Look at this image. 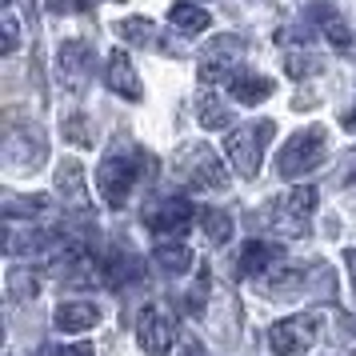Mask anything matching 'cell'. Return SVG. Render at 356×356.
Here are the masks:
<instances>
[{"label": "cell", "instance_id": "obj_17", "mask_svg": "<svg viewBox=\"0 0 356 356\" xmlns=\"http://www.w3.org/2000/svg\"><path fill=\"white\" fill-rule=\"evenodd\" d=\"M276 84L268 81V76H257V72H244V68H236L232 76H228V97L241 100V104H257V100L273 97Z\"/></svg>", "mask_w": 356, "mask_h": 356}, {"label": "cell", "instance_id": "obj_18", "mask_svg": "<svg viewBox=\"0 0 356 356\" xmlns=\"http://www.w3.org/2000/svg\"><path fill=\"white\" fill-rule=\"evenodd\" d=\"M168 24L184 36H200L212 24V17H209V8H200L193 0H177V4L168 8Z\"/></svg>", "mask_w": 356, "mask_h": 356}, {"label": "cell", "instance_id": "obj_2", "mask_svg": "<svg viewBox=\"0 0 356 356\" xmlns=\"http://www.w3.org/2000/svg\"><path fill=\"white\" fill-rule=\"evenodd\" d=\"M276 124L273 120H248L241 129H232V136H225V152H228V164L241 172V177H257L260 172V161H264V148L273 140Z\"/></svg>", "mask_w": 356, "mask_h": 356}, {"label": "cell", "instance_id": "obj_26", "mask_svg": "<svg viewBox=\"0 0 356 356\" xmlns=\"http://www.w3.org/2000/svg\"><path fill=\"white\" fill-rule=\"evenodd\" d=\"M65 136L72 140V145L92 148V132H88V120H84V116H68L65 120Z\"/></svg>", "mask_w": 356, "mask_h": 356}, {"label": "cell", "instance_id": "obj_3", "mask_svg": "<svg viewBox=\"0 0 356 356\" xmlns=\"http://www.w3.org/2000/svg\"><path fill=\"white\" fill-rule=\"evenodd\" d=\"M324 148H328V132L324 129H300L296 136H289V145L280 148V156H276V172H280L284 180L308 177L312 168H321Z\"/></svg>", "mask_w": 356, "mask_h": 356}, {"label": "cell", "instance_id": "obj_20", "mask_svg": "<svg viewBox=\"0 0 356 356\" xmlns=\"http://www.w3.org/2000/svg\"><path fill=\"white\" fill-rule=\"evenodd\" d=\"M312 17H316V24L324 29V36H328L337 49H348V44H353V33H348V24L332 13V4H316V13H312Z\"/></svg>", "mask_w": 356, "mask_h": 356}, {"label": "cell", "instance_id": "obj_10", "mask_svg": "<svg viewBox=\"0 0 356 356\" xmlns=\"http://www.w3.org/2000/svg\"><path fill=\"white\" fill-rule=\"evenodd\" d=\"M56 68H60V81L72 88V92H81L84 84L92 81V68H97V56H92V44L81 40V36H72L60 44L56 52Z\"/></svg>", "mask_w": 356, "mask_h": 356}, {"label": "cell", "instance_id": "obj_28", "mask_svg": "<svg viewBox=\"0 0 356 356\" xmlns=\"http://www.w3.org/2000/svg\"><path fill=\"white\" fill-rule=\"evenodd\" d=\"M17 44H20L17 17H13V13H4V52H17Z\"/></svg>", "mask_w": 356, "mask_h": 356}, {"label": "cell", "instance_id": "obj_8", "mask_svg": "<svg viewBox=\"0 0 356 356\" xmlns=\"http://www.w3.org/2000/svg\"><path fill=\"white\" fill-rule=\"evenodd\" d=\"M193 216H200V212H196L193 200H184V196H152L145 209H140V220H145L152 232H164V236H172V232H180L184 225H193Z\"/></svg>", "mask_w": 356, "mask_h": 356}, {"label": "cell", "instance_id": "obj_4", "mask_svg": "<svg viewBox=\"0 0 356 356\" xmlns=\"http://www.w3.org/2000/svg\"><path fill=\"white\" fill-rule=\"evenodd\" d=\"M136 177H140V168H136V161H132V152L124 145H116L97 168V193L104 196L113 209H124Z\"/></svg>", "mask_w": 356, "mask_h": 356}, {"label": "cell", "instance_id": "obj_11", "mask_svg": "<svg viewBox=\"0 0 356 356\" xmlns=\"http://www.w3.org/2000/svg\"><path fill=\"white\" fill-rule=\"evenodd\" d=\"M172 340H177V324H172V316H168L164 308L148 305L145 312L136 316V344H140L148 356H164L172 348Z\"/></svg>", "mask_w": 356, "mask_h": 356}, {"label": "cell", "instance_id": "obj_25", "mask_svg": "<svg viewBox=\"0 0 356 356\" xmlns=\"http://www.w3.org/2000/svg\"><path fill=\"white\" fill-rule=\"evenodd\" d=\"M108 268V284H124V280H140V260L132 257H116L113 264H104Z\"/></svg>", "mask_w": 356, "mask_h": 356}, {"label": "cell", "instance_id": "obj_15", "mask_svg": "<svg viewBox=\"0 0 356 356\" xmlns=\"http://www.w3.org/2000/svg\"><path fill=\"white\" fill-rule=\"evenodd\" d=\"M97 321L100 308L92 300H65L56 308V328L60 332H88V328H97Z\"/></svg>", "mask_w": 356, "mask_h": 356}, {"label": "cell", "instance_id": "obj_31", "mask_svg": "<svg viewBox=\"0 0 356 356\" xmlns=\"http://www.w3.org/2000/svg\"><path fill=\"white\" fill-rule=\"evenodd\" d=\"M344 180H348V184H356V148L344 156Z\"/></svg>", "mask_w": 356, "mask_h": 356}, {"label": "cell", "instance_id": "obj_21", "mask_svg": "<svg viewBox=\"0 0 356 356\" xmlns=\"http://www.w3.org/2000/svg\"><path fill=\"white\" fill-rule=\"evenodd\" d=\"M196 120H200L204 129H225L228 120H232V113H228V104L220 97L204 92V97L196 100Z\"/></svg>", "mask_w": 356, "mask_h": 356}, {"label": "cell", "instance_id": "obj_30", "mask_svg": "<svg viewBox=\"0 0 356 356\" xmlns=\"http://www.w3.org/2000/svg\"><path fill=\"white\" fill-rule=\"evenodd\" d=\"M177 356H204V348H200V340L184 337V340H180V353Z\"/></svg>", "mask_w": 356, "mask_h": 356}, {"label": "cell", "instance_id": "obj_7", "mask_svg": "<svg viewBox=\"0 0 356 356\" xmlns=\"http://www.w3.org/2000/svg\"><path fill=\"white\" fill-rule=\"evenodd\" d=\"M312 209H316V193L312 188H292L289 196H276L268 209V225L280 236H305L312 225Z\"/></svg>", "mask_w": 356, "mask_h": 356}, {"label": "cell", "instance_id": "obj_16", "mask_svg": "<svg viewBox=\"0 0 356 356\" xmlns=\"http://www.w3.org/2000/svg\"><path fill=\"white\" fill-rule=\"evenodd\" d=\"M56 188H60V196H65L68 209L84 212L88 209V188H84V168L76 161H65L60 168H56Z\"/></svg>", "mask_w": 356, "mask_h": 356}, {"label": "cell", "instance_id": "obj_27", "mask_svg": "<svg viewBox=\"0 0 356 356\" xmlns=\"http://www.w3.org/2000/svg\"><path fill=\"white\" fill-rule=\"evenodd\" d=\"M289 72H292V76H308V72H321V60H316V56H296V52H292V56H289Z\"/></svg>", "mask_w": 356, "mask_h": 356}, {"label": "cell", "instance_id": "obj_5", "mask_svg": "<svg viewBox=\"0 0 356 356\" xmlns=\"http://www.w3.org/2000/svg\"><path fill=\"white\" fill-rule=\"evenodd\" d=\"M321 337V312H296L268 328V344L276 356H305Z\"/></svg>", "mask_w": 356, "mask_h": 356}, {"label": "cell", "instance_id": "obj_19", "mask_svg": "<svg viewBox=\"0 0 356 356\" xmlns=\"http://www.w3.org/2000/svg\"><path fill=\"white\" fill-rule=\"evenodd\" d=\"M152 260L161 264L164 273H172V276L188 273V268L196 264L193 248H188V244H180V241H156V248H152Z\"/></svg>", "mask_w": 356, "mask_h": 356}, {"label": "cell", "instance_id": "obj_13", "mask_svg": "<svg viewBox=\"0 0 356 356\" xmlns=\"http://www.w3.org/2000/svg\"><path fill=\"white\" fill-rule=\"evenodd\" d=\"M104 81H108V88H113L116 97L124 100H140L145 97V88H140V76H136V68H132L129 52L116 49L113 56H108V72H104Z\"/></svg>", "mask_w": 356, "mask_h": 356}, {"label": "cell", "instance_id": "obj_29", "mask_svg": "<svg viewBox=\"0 0 356 356\" xmlns=\"http://www.w3.org/2000/svg\"><path fill=\"white\" fill-rule=\"evenodd\" d=\"M40 356H97L88 344H68V348H40Z\"/></svg>", "mask_w": 356, "mask_h": 356}, {"label": "cell", "instance_id": "obj_12", "mask_svg": "<svg viewBox=\"0 0 356 356\" xmlns=\"http://www.w3.org/2000/svg\"><path fill=\"white\" fill-rule=\"evenodd\" d=\"M44 156H49V148H44V136L36 129H13L4 136V164H8V168L29 172V168H36Z\"/></svg>", "mask_w": 356, "mask_h": 356}, {"label": "cell", "instance_id": "obj_1", "mask_svg": "<svg viewBox=\"0 0 356 356\" xmlns=\"http://www.w3.org/2000/svg\"><path fill=\"white\" fill-rule=\"evenodd\" d=\"M172 168L193 193H220V188H228L225 164H220V156L209 145H180L177 156H172Z\"/></svg>", "mask_w": 356, "mask_h": 356}, {"label": "cell", "instance_id": "obj_9", "mask_svg": "<svg viewBox=\"0 0 356 356\" xmlns=\"http://www.w3.org/2000/svg\"><path fill=\"white\" fill-rule=\"evenodd\" d=\"M244 60V44L236 40V36H216L209 49L200 52V60H196V76L204 84L212 81H225V76H232L236 68H241Z\"/></svg>", "mask_w": 356, "mask_h": 356}, {"label": "cell", "instance_id": "obj_33", "mask_svg": "<svg viewBox=\"0 0 356 356\" xmlns=\"http://www.w3.org/2000/svg\"><path fill=\"white\" fill-rule=\"evenodd\" d=\"M340 124H344V129H353V132H356V108H353V113H344V120H340Z\"/></svg>", "mask_w": 356, "mask_h": 356}, {"label": "cell", "instance_id": "obj_23", "mask_svg": "<svg viewBox=\"0 0 356 356\" xmlns=\"http://www.w3.org/2000/svg\"><path fill=\"white\" fill-rule=\"evenodd\" d=\"M120 36H129L132 44H140V49H152L161 40V29L145 17H129V20H120Z\"/></svg>", "mask_w": 356, "mask_h": 356}, {"label": "cell", "instance_id": "obj_22", "mask_svg": "<svg viewBox=\"0 0 356 356\" xmlns=\"http://www.w3.org/2000/svg\"><path fill=\"white\" fill-rule=\"evenodd\" d=\"M200 228L212 244H228L232 241V216L220 209H200Z\"/></svg>", "mask_w": 356, "mask_h": 356}, {"label": "cell", "instance_id": "obj_14", "mask_svg": "<svg viewBox=\"0 0 356 356\" xmlns=\"http://www.w3.org/2000/svg\"><path fill=\"white\" fill-rule=\"evenodd\" d=\"M280 257H284V248H280V244L248 241V244L241 248V260H236V264H241V276H264Z\"/></svg>", "mask_w": 356, "mask_h": 356}, {"label": "cell", "instance_id": "obj_24", "mask_svg": "<svg viewBox=\"0 0 356 356\" xmlns=\"http://www.w3.org/2000/svg\"><path fill=\"white\" fill-rule=\"evenodd\" d=\"M36 292H40V280L33 276V268H13L8 273V296L13 300H29Z\"/></svg>", "mask_w": 356, "mask_h": 356}, {"label": "cell", "instance_id": "obj_32", "mask_svg": "<svg viewBox=\"0 0 356 356\" xmlns=\"http://www.w3.org/2000/svg\"><path fill=\"white\" fill-rule=\"evenodd\" d=\"M344 264H348V280H353V292H356V248L344 252Z\"/></svg>", "mask_w": 356, "mask_h": 356}, {"label": "cell", "instance_id": "obj_6", "mask_svg": "<svg viewBox=\"0 0 356 356\" xmlns=\"http://www.w3.org/2000/svg\"><path fill=\"white\" fill-rule=\"evenodd\" d=\"M49 273L56 276L60 284H68V289H97V284H108V268H104L88 248H81V244L65 248V252L49 264Z\"/></svg>", "mask_w": 356, "mask_h": 356}]
</instances>
